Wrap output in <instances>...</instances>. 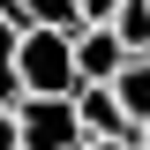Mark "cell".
<instances>
[{
    "instance_id": "obj_1",
    "label": "cell",
    "mask_w": 150,
    "mask_h": 150,
    "mask_svg": "<svg viewBox=\"0 0 150 150\" xmlns=\"http://www.w3.org/2000/svg\"><path fill=\"white\" fill-rule=\"evenodd\" d=\"M15 75H23V98H75L83 90V75H75V30H23Z\"/></svg>"
},
{
    "instance_id": "obj_2",
    "label": "cell",
    "mask_w": 150,
    "mask_h": 150,
    "mask_svg": "<svg viewBox=\"0 0 150 150\" xmlns=\"http://www.w3.org/2000/svg\"><path fill=\"white\" fill-rule=\"evenodd\" d=\"M15 135L23 150H83V120H75V98H23L15 105Z\"/></svg>"
},
{
    "instance_id": "obj_3",
    "label": "cell",
    "mask_w": 150,
    "mask_h": 150,
    "mask_svg": "<svg viewBox=\"0 0 150 150\" xmlns=\"http://www.w3.org/2000/svg\"><path fill=\"white\" fill-rule=\"evenodd\" d=\"M75 120H83L90 143H135V120L120 112L112 83H83V90H75Z\"/></svg>"
},
{
    "instance_id": "obj_4",
    "label": "cell",
    "mask_w": 150,
    "mask_h": 150,
    "mask_svg": "<svg viewBox=\"0 0 150 150\" xmlns=\"http://www.w3.org/2000/svg\"><path fill=\"white\" fill-rule=\"evenodd\" d=\"M120 68H128V45L112 38V23H83L75 30V75L83 83H112Z\"/></svg>"
},
{
    "instance_id": "obj_5",
    "label": "cell",
    "mask_w": 150,
    "mask_h": 150,
    "mask_svg": "<svg viewBox=\"0 0 150 150\" xmlns=\"http://www.w3.org/2000/svg\"><path fill=\"white\" fill-rule=\"evenodd\" d=\"M0 15L15 30H83V8L75 0H0Z\"/></svg>"
},
{
    "instance_id": "obj_6",
    "label": "cell",
    "mask_w": 150,
    "mask_h": 150,
    "mask_svg": "<svg viewBox=\"0 0 150 150\" xmlns=\"http://www.w3.org/2000/svg\"><path fill=\"white\" fill-rule=\"evenodd\" d=\"M112 98H120V112L135 120V135H143L150 128V53H135L128 68L112 75Z\"/></svg>"
},
{
    "instance_id": "obj_7",
    "label": "cell",
    "mask_w": 150,
    "mask_h": 150,
    "mask_svg": "<svg viewBox=\"0 0 150 150\" xmlns=\"http://www.w3.org/2000/svg\"><path fill=\"white\" fill-rule=\"evenodd\" d=\"M15 45H23V30L8 15H0V112H15L23 105V75H15Z\"/></svg>"
},
{
    "instance_id": "obj_8",
    "label": "cell",
    "mask_w": 150,
    "mask_h": 150,
    "mask_svg": "<svg viewBox=\"0 0 150 150\" xmlns=\"http://www.w3.org/2000/svg\"><path fill=\"white\" fill-rule=\"evenodd\" d=\"M112 38L128 45V60H135V53H150V0H128V8L112 15Z\"/></svg>"
},
{
    "instance_id": "obj_9",
    "label": "cell",
    "mask_w": 150,
    "mask_h": 150,
    "mask_svg": "<svg viewBox=\"0 0 150 150\" xmlns=\"http://www.w3.org/2000/svg\"><path fill=\"white\" fill-rule=\"evenodd\" d=\"M75 8H83V23H112L120 8H128V0H75Z\"/></svg>"
},
{
    "instance_id": "obj_10",
    "label": "cell",
    "mask_w": 150,
    "mask_h": 150,
    "mask_svg": "<svg viewBox=\"0 0 150 150\" xmlns=\"http://www.w3.org/2000/svg\"><path fill=\"white\" fill-rule=\"evenodd\" d=\"M0 150H23V135H15V112H0Z\"/></svg>"
},
{
    "instance_id": "obj_11",
    "label": "cell",
    "mask_w": 150,
    "mask_h": 150,
    "mask_svg": "<svg viewBox=\"0 0 150 150\" xmlns=\"http://www.w3.org/2000/svg\"><path fill=\"white\" fill-rule=\"evenodd\" d=\"M83 150H135V143H83Z\"/></svg>"
},
{
    "instance_id": "obj_12",
    "label": "cell",
    "mask_w": 150,
    "mask_h": 150,
    "mask_svg": "<svg viewBox=\"0 0 150 150\" xmlns=\"http://www.w3.org/2000/svg\"><path fill=\"white\" fill-rule=\"evenodd\" d=\"M135 150H150V128H143V135H135Z\"/></svg>"
}]
</instances>
